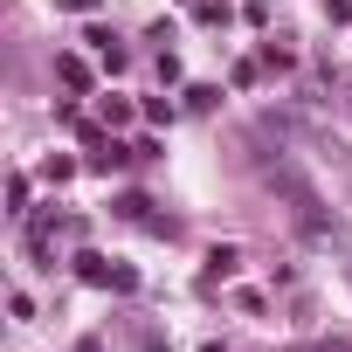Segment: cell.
I'll list each match as a JSON object with an SVG mask.
<instances>
[{"mask_svg": "<svg viewBox=\"0 0 352 352\" xmlns=\"http://www.w3.org/2000/svg\"><path fill=\"white\" fill-rule=\"evenodd\" d=\"M63 8H69V14H90V8H97V0H63Z\"/></svg>", "mask_w": 352, "mask_h": 352, "instance_id": "ba28073f", "label": "cell"}, {"mask_svg": "<svg viewBox=\"0 0 352 352\" xmlns=\"http://www.w3.org/2000/svg\"><path fill=\"white\" fill-rule=\"evenodd\" d=\"M56 76H63L69 90H90V63H83V56H56Z\"/></svg>", "mask_w": 352, "mask_h": 352, "instance_id": "3957f363", "label": "cell"}, {"mask_svg": "<svg viewBox=\"0 0 352 352\" xmlns=\"http://www.w3.org/2000/svg\"><path fill=\"white\" fill-rule=\"evenodd\" d=\"M270 187L290 201V214H297V228L304 235H318V242H338V221L324 214V201H318V187L304 180V173L290 166V159H270Z\"/></svg>", "mask_w": 352, "mask_h": 352, "instance_id": "6da1fadb", "label": "cell"}, {"mask_svg": "<svg viewBox=\"0 0 352 352\" xmlns=\"http://www.w3.org/2000/svg\"><path fill=\"white\" fill-rule=\"evenodd\" d=\"M90 42H97V56H104V69H124V49H118V35H104V28H97Z\"/></svg>", "mask_w": 352, "mask_h": 352, "instance_id": "277c9868", "label": "cell"}, {"mask_svg": "<svg viewBox=\"0 0 352 352\" xmlns=\"http://www.w3.org/2000/svg\"><path fill=\"white\" fill-rule=\"evenodd\" d=\"M90 166H97V173H111V166H124V145H104V152H90Z\"/></svg>", "mask_w": 352, "mask_h": 352, "instance_id": "8992f818", "label": "cell"}, {"mask_svg": "<svg viewBox=\"0 0 352 352\" xmlns=\"http://www.w3.org/2000/svg\"><path fill=\"white\" fill-rule=\"evenodd\" d=\"M235 263H242V256H235V249H214V256H208V276H228V270H235Z\"/></svg>", "mask_w": 352, "mask_h": 352, "instance_id": "52a82bcc", "label": "cell"}, {"mask_svg": "<svg viewBox=\"0 0 352 352\" xmlns=\"http://www.w3.org/2000/svg\"><path fill=\"white\" fill-rule=\"evenodd\" d=\"M76 352H97V345H76Z\"/></svg>", "mask_w": 352, "mask_h": 352, "instance_id": "9c48e42d", "label": "cell"}, {"mask_svg": "<svg viewBox=\"0 0 352 352\" xmlns=\"http://www.w3.org/2000/svg\"><path fill=\"white\" fill-rule=\"evenodd\" d=\"M76 276H83V283H97V290H111V283H118V270H111L104 256H76Z\"/></svg>", "mask_w": 352, "mask_h": 352, "instance_id": "7a4b0ae2", "label": "cell"}, {"mask_svg": "<svg viewBox=\"0 0 352 352\" xmlns=\"http://www.w3.org/2000/svg\"><path fill=\"white\" fill-rule=\"evenodd\" d=\"M104 124H111V131L131 124V104H124V97H104Z\"/></svg>", "mask_w": 352, "mask_h": 352, "instance_id": "5b68a950", "label": "cell"}]
</instances>
